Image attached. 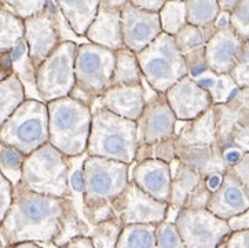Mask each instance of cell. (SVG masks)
Wrapping results in <instances>:
<instances>
[{
  "instance_id": "obj_1",
  "label": "cell",
  "mask_w": 249,
  "mask_h": 248,
  "mask_svg": "<svg viewBox=\"0 0 249 248\" xmlns=\"http://www.w3.org/2000/svg\"><path fill=\"white\" fill-rule=\"evenodd\" d=\"M71 199L35 193L22 184L13 186V200L0 225L8 248L21 243L53 244L71 206Z\"/></svg>"
},
{
  "instance_id": "obj_2",
  "label": "cell",
  "mask_w": 249,
  "mask_h": 248,
  "mask_svg": "<svg viewBox=\"0 0 249 248\" xmlns=\"http://www.w3.org/2000/svg\"><path fill=\"white\" fill-rule=\"evenodd\" d=\"M128 164L97 156L83 161V218L89 225L114 218L112 204L129 182Z\"/></svg>"
},
{
  "instance_id": "obj_3",
  "label": "cell",
  "mask_w": 249,
  "mask_h": 248,
  "mask_svg": "<svg viewBox=\"0 0 249 248\" xmlns=\"http://www.w3.org/2000/svg\"><path fill=\"white\" fill-rule=\"evenodd\" d=\"M92 120L87 154L134 164L138 149L137 121L120 117L98 104L91 106Z\"/></svg>"
},
{
  "instance_id": "obj_4",
  "label": "cell",
  "mask_w": 249,
  "mask_h": 248,
  "mask_svg": "<svg viewBox=\"0 0 249 248\" xmlns=\"http://www.w3.org/2000/svg\"><path fill=\"white\" fill-rule=\"evenodd\" d=\"M49 142L66 157L87 153L92 112L91 106L72 96L47 102Z\"/></svg>"
},
{
  "instance_id": "obj_5",
  "label": "cell",
  "mask_w": 249,
  "mask_h": 248,
  "mask_svg": "<svg viewBox=\"0 0 249 248\" xmlns=\"http://www.w3.org/2000/svg\"><path fill=\"white\" fill-rule=\"evenodd\" d=\"M35 193L71 199L69 157L47 142L25 156L21 182Z\"/></svg>"
},
{
  "instance_id": "obj_6",
  "label": "cell",
  "mask_w": 249,
  "mask_h": 248,
  "mask_svg": "<svg viewBox=\"0 0 249 248\" xmlns=\"http://www.w3.org/2000/svg\"><path fill=\"white\" fill-rule=\"evenodd\" d=\"M113 71L114 51L89 41L81 43L76 50V83L69 96L92 106L98 98L110 87Z\"/></svg>"
},
{
  "instance_id": "obj_7",
  "label": "cell",
  "mask_w": 249,
  "mask_h": 248,
  "mask_svg": "<svg viewBox=\"0 0 249 248\" xmlns=\"http://www.w3.org/2000/svg\"><path fill=\"white\" fill-rule=\"evenodd\" d=\"M143 79L153 91L165 94L169 87L187 76L185 59L178 50L174 36L161 32L137 54Z\"/></svg>"
},
{
  "instance_id": "obj_8",
  "label": "cell",
  "mask_w": 249,
  "mask_h": 248,
  "mask_svg": "<svg viewBox=\"0 0 249 248\" xmlns=\"http://www.w3.org/2000/svg\"><path fill=\"white\" fill-rule=\"evenodd\" d=\"M0 141L24 156L49 142V109L37 99H25L0 128Z\"/></svg>"
},
{
  "instance_id": "obj_9",
  "label": "cell",
  "mask_w": 249,
  "mask_h": 248,
  "mask_svg": "<svg viewBox=\"0 0 249 248\" xmlns=\"http://www.w3.org/2000/svg\"><path fill=\"white\" fill-rule=\"evenodd\" d=\"M216 141L222 154L249 152V88H238L226 102L212 106Z\"/></svg>"
},
{
  "instance_id": "obj_10",
  "label": "cell",
  "mask_w": 249,
  "mask_h": 248,
  "mask_svg": "<svg viewBox=\"0 0 249 248\" xmlns=\"http://www.w3.org/2000/svg\"><path fill=\"white\" fill-rule=\"evenodd\" d=\"M77 43L62 41L36 69V86L43 102L71 95L74 87V57Z\"/></svg>"
},
{
  "instance_id": "obj_11",
  "label": "cell",
  "mask_w": 249,
  "mask_h": 248,
  "mask_svg": "<svg viewBox=\"0 0 249 248\" xmlns=\"http://www.w3.org/2000/svg\"><path fill=\"white\" fill-rule=\"evenodd\" d=\"M174 224L186 248H219L230 236L227 221L220 219L208 210L182 208Z\"/></svg>"
},
{
  "instance_id": "obj_12",
  "label": "cell",
  "mask_w": 249,
  "mask_h": 248,
  "mask_svg": "<svg viewBox=\"0 0 249 248\" xmlns=\"http://www.w3.org/2000/svg\"><path fill=\"white\" fill-rule=\"evenodd\" d=\"M168 208V203L156 200L132 181H129L112 204L113 214L123 226L159 225L167 219Z\"/></svg>"
},
{
  "instance_id": "obj_13",
  "label": "cell",
  "mask_w": 249,
  "mask_h": 248,
  "mask_svg": "<svg viewBox=\"0 0 249 248\" xmlns=\"http://www.w3.org/2000/svg\"><path fill=\"white\" fill-rule=\"evenodd\" d=\"M24 39L28 44L29 57L37 69L59 43H62L58 32V7L55 1L50 0L44 10L24 19Z\"/></svg>"
},
{
  "instance_id": "obj_14",
  "label": "cell",
  "mask_w": 249,
  "mask_h": 248,
  "mask_svg": "<svg viewBox=\"0 0 249 248\" xmlns=\"http://www.w3.org/2000/svg\"><path fill=\"white\" fill-rule=\"evenodd\" d=\"M177 121L165 95L156 93L146 101L143 112L137 120L138 146L156 145L175 136Z\"/></svg>"
},
{
  "instance_id": "obj_15",
  "label": "cell",
  "mask_w": 249,
  "mask_h": 248,
  "mask_svg": "<svg viewBox=\"0 0 249 248\" xmlns=\"http://www.w3.org/2000/svg\"><path fill=\"white\" fill-rule=\"evenodd\" d=\"M120 16L123 44L135 54L147 47L162 32L159 13L138 8L127 1L120 8Z\"/></svg>"
},
{
  "instance_id": "obj_16",
  "label": "cell",
  "mask_w": 249,
  "mask_h": 248,
  "mask_svg": "<svg viewBox=\"0 0 249 248\" xmlns=\"http://www.w3.org/2000/svg\"><path fill=\"white\" fill-rule=\"evenodd\" d=\"M164 95L179 121L194 120L213 106L208 91L189 76L177 81Z\"/></svg>"
},
{
  "instance_id": "obj_17",
  "label": "cell",
  "mask_w": 249,
  "mask_h": 248,
  "mask_svg": "<svg viewBox=\"0 0 249 248\" xmlns=\"http://www.w3.org/2000/svg\"><path fill=\"white\" fill-rule=\"evenodd\" d=\"M215 32H216L215 25L200 28V26L186 24L174 36L178 50L180 51L185 59L189 77L197 79L202 73L208 71V65L205 59V46Z\"/></svg>"
},
{
  "instance_id": "obj_18",
  "label": "cell",
  "mask_w": 249,
  "mask_h": 248,
  "mask_svg": "<svg viewBox=\"0 0 249 248\" xmlns=\"http://www.w3.org/2000/svg\"><path fill=\"white\" fill-rule=\"evenodd\" d=\"M244 47L241 39L231 26L216 29L205 46V59L209 71L229 75Z\"/></svg>"
},
{
  "instance_id": "obj_19",
  "label": "cell",
  "mask_w": 249,
  "mask_h": 248,
  "mask_svg": "<svg viewBox=\"0 0 249 248\" xmlns=\"http://www.w3.org/2000/svg\"><path fill=\"white\" fill-rule=\"evenodd\" d=\"M248 208L249 196L237 176L227 170L220 186L211 194L207 210L217 218L229 221L230 218L242 214Z\"/></svg>"
},
{
  "instance_id": "obj_20",
  "label": "cell",
  "mask_w": 249,
  "mask_h": 248,
  "mask_svg": "<svg viewBox=\"0 0 249 248\" xmlns=\"http://www.w3.org/2000/svg\"><path fill=\"white\" fill-rule=\"evenodd\" d=\"M138 188L156 200L168 203L171 194V166L157 159H147L134 164L131 179Z\"/></svg>"
},
{
  "instance_id": "obj_21",
  "label": "cell",
  "mask_w": 249,
  "mask_h": 248,
  "mask_svg": "<svg viewBox=\"0 0 249 248\" xmlns=\"http://www.w3.org/2000/svg\"><path fill=\"white\" fill-rule=\"evenodd\" d=\"M95 104L127 120L137 121L146 105L143 81L139 86H112L98 98Z\"/></svg>"
},
{
  "instance_id": "obj_22",
  "label": "cell",
  "mask_w": 249,
  "mask_h": 248,
  "mask_svg": "<svg viewBox=\"0 0 249 248\" xmlns=\"http://www.w3.org/2000/svg\"><path fill=\"white\" fill-rule=\"evenodd\" d=\"M177 160L194 170L201 178L211 174H225L229 170L217 144H189L175 142Z\"/></svg>"
},
{
  "instance_id": "obj_23",
  "label": "cell",
  "mask_w": 249,
  "mask_h": 248,
  "mask_svg": "<svg viewBox=\"0 0 249 248\" xmlns=\"http://www.w3.org/2000/svg\"><path fill=\"white\" fill-rule=\"evenodd\" d=\"M86 40L112 51L124 47L121 35L120 8H113L99 3V8L94 21L84 35Z\"/></svg>"
},
{
  "instance_id": "obj_24",
  "label": "cell",
  "mask_w": 249,
  "mask_h": 248,
  "mask_svg": "<svg viewBox=\"0 0 249 248\" xmlns=\"http://www.w3.org/2000/svg\"><path fill=\"white\" fill-rule=\"evenodd\" d=\"M101 0H55V6L79 38H84L94 21Z\"/></svg>"
},
{
  "instance_id": "obj_25",
  "label": "cell",
  "mask_w": 249,
  "mask_h": 248,
  "mask_svg": "<svg viewBox=\"0 0 249 248\" xmlns=\"http://www.w3.org/2000/svg\"><path fill=\"white\" fill-rule=\"evenodd\" d=\"M8 54L11 59L13 73L18 77V80L21 81L26 99L41 101L37 86H36V66L33 65L32 59L29 57V50H28V44L25 39L19 41Z\"/></svg>"
},
{
  "instance_id": "obj_26",
  "label": "cell",
  "mask_w": 249,
  "mask_h": 248,
  "mask_svg": "<svg viewBox=\"0 0 249 248\" xmlns=\"http://www.w3.org/2000/svg\"><path fill=\"white\" fill-rule=\"evenodd\" d=\"M175 168L171 167L172 181H171V194H169V210L179 211L185 207L189 194L201 181V176L180 161H174Z\"/></svg>"
},
{
  "instance_id": "obj_27",
  "label": "cell",
  "mask_w": 249,
  "mask_h": 248,
  "mask_svg": "<svg viewBox=\"0 0 249 248\" xmlns=\"http://www.w3.org/2000/svg\"><path fill=\"white\" fill-rule=\"evenodd\" d=\"M143 81L137 54L127 47L114 51V71H113L112 86H139Z\"/></svg>"
},
{
  "instance_id": "obj_28",
  "label": "cell",
  "mask_w": 249,
  "mask_h": 248,
  "mask_svg": "<svg viewBox=\"0 0 249 248\" xmlns=\"http://www.w3.org/2000/svg\"><path fill=\"white\" fill-rule=\"evenodd\" d=\"M194 80L197 81L198 86L208 91L213 105L226 102L238 90V86L234 83L230 75H217V73H213L209 69Z\"/></svg>"
},
{
  "instance_id": "obj_29",
  "label": "cell",
  "mask_w": 249,
  "mask_h": 248,
  "mask_svg": "<svg viewBox=\"0 0 249 248\" xmlns=\"http://www.w3.org/2000/svg\"><path fill=\"white\" fill-rule=\"evenodd\" d=\"M25 99L24 87L14 73L0 81V128Z\"/></svg>"
},
{
  "instance_id": "obj_30",
  "label": "cell",
  "mask_w": 249,
  "mask_h": 248,
  "mask_svg": "<svg viewBox=\"0 0 249 248\" xmlns=\"http://www.w3.org/2000/svg\"><path fill=\"white\" fill-rule=\"evenodd\" d=\"M24 19L0 4V54H7L24 39Z\"/></svg>"
},
{
  "instance_id": "obj_31",
  "label": "cell",
  "mask_w": 249,
  "mask_h": 248,
  "mask_svg": "<svg viewBox=\"0 0 249 248\" xmlns=\"http://www.w3.org/2000/svg\"><path fill=\"white\" fill-rule=\"evenodd\" d=\"M89 229L91 226L81 218L79 211L73 206V203H71V206L66 210L59 233L53 241V246L56 248H64L74 237L89 236Z\"/></svg>"
},
{
  "instance_id": "obj_32",
  "label": "cell",
  "mask_w": 249,
  "mask_h": 248,
  "mask_svg": "<svg viewBox=\"0 0 249 248\" xmlns=\"http://www.w3.org/2000/svg\"><path fill=\"white\" fill-rule=\"evenodd\" d=\"M157 225H128L123 226L117 248H154Z\"/></svg>"
},
{
  "instance_id": "obj_33",
  "label": "cell",
  "mask_w": 249,
  "mask_h": 248,
  "mask_svg": "<svg viewBox=\"0 0 249 248\" xmlns=\"http://www.w3.org/2000/svg\"><path fill=\"white\" fill-rule=\"evenodd\" d=\"M186 19L187 24L194 26H208L213 25L220 8L216 0H186Z\"/></svg>"
},
{
  "instance_id": "obj_34",
  "label": "cell",
  "mask_w": 249,
  "mask_h": 248,
  "mask_svg": "<svg viewBox=\"0 0 249 248\" xmlns=\"http://www.w3.org/2000/svg\"><path fill=\"white\" fill-rule=\"evenodd\" d=\"M159 18L161 31L169 36H175L187 24L185 1L168 0L159 11Z\"/></svg>"
},
{
  "instance_id": "obj_35",
  "label": "cell",
  "mask_w": 249,
  "mask_h": 248,
  "mask_svg": "<svg viewBox=\"0 0 249 248\" xmlns=\"http://www.w3.org/2000/svg\"><path fill=\"white\" fill-rule=\"evenodd\" d=\"M123 230V224L114 216L91 226L89 237L94 248H117V241Z\"/></svg>"
},
{
  "instance_id": "obj_36",
  "label": "cell",
  "mask_w": 249,
  "mask_h": 248,
  "mask_svg": "<svg viewBox=\"0 0 249 248\" xmlns=\"http://www.w3.org/2000/svg\"><path fill=\"white\" fill-rule=\"evenodd\" d=\"M25 156L17 149L0 141V172L7 178L13 186L21 182V172Z\"/></svg>"
},
{
  "instance_id": "obj_37",
  "label": "cell",
  "mask_w": 249,
  "mask_h": 248,
  "mask_svg": "<svg viewBox=\"0 0 249 248\" xmlns=\"http://www.w3.org/2000/svg\"><path fill=\"white\" fill-rule=\"evenodd\" d=\"M50 0H0V4L14 16L26 19L44 10Z\"/></svg>"
},
{
  "instance_id": "obj_38",
  "label": "cell",
  "mask_w": 249,
  "mask_h": 248,
  "mask_svg": "<svg viewBox=\"0 0 249 248\" xmlns=\"http://www.w3.org/2000/svg\"><path fill=\"white\" fill-rule=\"evenodd\" d=\"M154 248H186L174 222L165 219L156 226V247Z\"/></svg>"
},
{
  "instance_id": "obj_39",
  "label": "cell",
  "mask_w": 249,
  "mask_h": 248,
  "mask_svg": "<svg viewBox=\"0 0 249 248\" xmlns=\"http://www.w3.org/2000/svg\"><path fill=\"white\" fill-rule=\"evenodd\" d=\"M230 26L241 39L249 38V0H241L230 13Z\"/></svg>"
},
{
  "instance_id": "obj_40",
  "label": "cell",
  "mask_w": 249,
  "mask_h": 248,
  "mask_svg": "<svg viewBox=\"0 0 249 248\" xmlns=\"http://www.w3.org/2000/svg\"><path fill=\"white\" fill-rule=\"evenodd\" d=\"M229 75L231 76V79L238 86V88H249V47L245 40L241 53Z\"/></svg>"
},
{
  "instance_id": "obj_41",
  "label": "cell",
  "mask_w": 249,
  "mask_h": 248,
  "mask_svg": "<svg viewBox=\"0 0 249 248\" xmlns=\"http://www.w3.org/2000/svg\"><path fill=\"white\" fill-rule=\"evenodd\" d=\"M211 194H212V192L209 191L208 186L205 184V179L201 178V181L194 188L193 192L189 194L183 208H189V210H205V208L208 207Z\"/></svg>"
},
{
  "instance_id": "obj_42",
  "label": "cell",
  "mask_w": 249,
  "mask_h": 248,
  "mask_svg": "<svg viewBox=\"0 0 249 248\" xmlns=\"http://www.w3.org/2000/svg\"><path fill=\"white\" fill-rule=\"evenodd\" d=\"M13 200V185L0 172V225L7 214Z\"/></svg>"
},
{
  "instance_id": "obj_43",
  "label": "cell",
  "mask_w": 249,
  "mask_h": 248,
  "mask_svg": "<svg viewBox=\"0 0 249 248\" xmlns=\"http://www.w3.org/2000/svg\"><path fill=\"white\" fill-rule=\"evenodd\" d=\"M229 170L233 172L234 175L237 176V179L241 182L245 192L249 196V152L245 153L241 157V160L238 161V163H235Z\"/></svg>"
},
{
  "instance_id": "obj_44",
  "label": "cell",
  "mask_w": 249,
  "mask_h": 248,
  "mask_svg": "<svg viewBox=\"0 0 249 248\" xmlns=\"http://www.w3.org/2000/svg\"><path fill=\"white\" fill-rule=\"evenodd\" d=\"M223 246L225 248H249V229L231 232Z\"/></svg>"
},
{
  "instance_id": "obj_45",
  "label": "cell",
  "mask_w": 249,
  "mask_h": 248,
  "mask_svg": "<svg viewBox=\"0 0 249 248\" xmlns=\"http://www.w3.org/2000/svg\"><path fill=\"white\" fill-rule=\"evenodd\" d=\"M227 225L231 232H240L249 229V208L245 210L240 215H235L227 221Z\"/></svg>"
},
{
  "instance_id": "obj_46",
  "label": "cell",
  "mask_w": 249,
  "mask_h": 248,
  "mask_svg": "<svg viewBox=\"0 0 249 248\" xmlns=\"http://www.w3.org/2000/svg\"><path fill=\"white\" fill-rule=\"evenodd\" d=\"M167 1L168 0H128V3H131L132 6L150 13H159Z\"/></svg>"
},
{
  "instance_id": "obj_47",
  "label": "cell",
  "mask_w": 249,
  "mask_h": 248,
  "mask_svg": "<svg viewBox=\"0 0 249 248\" xmlns=\"http://www.w3.org/2000/svg\"><path fill=\"white\" fill-rule=\"evenodd\" d=\"M13 73L11 69V59H10V54H0V81L4 80Z\"/></svg>"
},
{
  "instance_id": "obj_48",
  "label": "cell",
  "mask_w": 249,
  "mask_h": 248,
  "mask_svg": "<svg viewBox=\"0 0 249 248\" xmlns=\"http://www.w3.org/2000/svg\"><path fill=\"white\" fill-rule=\"evenodd\" d=\"M64 248H94V246L89 236H80L72 239Z\"/></svg>"
},
{
  "instance_id": "obj_49",
  "label": "cell",
  "mask_w": 249,
  "mask_h": 248,
  "mask_svg": "<svg viewBox=\"0 0 249 248\" xmlns=\"http://www.w3.org/2000/svg\"><path fill=\"white\" fill-rule=\"evenodd\" d=\"M223 175L225 174H211L207 178H204L205 179V184L208 186V189L211 192H215L217 188L220 186L222 184V179H223Z\"/></svg>"
},
{
  "instance_id": "obj_50",
  "label": "cell",
  "mask_w": 249,
  "mask_h": 248,
  "mask_svg": "<svg viewBox=\"0 0 249 248\" xmlns=\"http://www.w3.org/2000/svg\"><path fill=\"white\" fill-rule=\"evenodd\" d=\"M216 1L222 13H229L230 14V13H233L234 8L240 4L241 0H216Z\"/></svg>"
},
{
  "instance_id": "obj_51",
  "label": "cell",
  "mask_w": 249,
  "mask_h": 248,
  "mask_svg": "<svg viewBox=\"0 0 249 248\" xmlns=\"http://www.w3.org/2000/svg\"><path fill=\"white\" fill-rule=\"evenodd\" d=\"M215 28L216 29H222V28H226V26H230V14L229 13H222L217 16L216 21H215Z\"/></svg>"
},
{
  "instance_id": "obj_52",
  "label": "cell",
  "mask_w": 249,
  "mask_h": 248,
  "mask_svg": "<svg viewBox=\"0 0 249 248\" xmlns=\"http://www.w3.org/2000/svg\"><path fill=\"white\" fill-rule=\"evenodd\" d=\"M128 0H102L101 3H104L105 6L113 8H121Z\"/></svg>"
},
{
  "instance_id": "obj_53",
  "label": "cell",
  "mask_w": 249,
  "mask_h": 248,
  "mask_svg": "<svg viewBox=\"0 0 249 248\" xmlns=\"http://www.w3.org/2000/svg\"><path fill=\"white\" fill-rule=\"evenodd\" d=\"M10 248H44L41 244H37V243H21V244H17V246H13Z\"/></svg>"
},
{
  "instance_id": "obj_54",
  "label": "cell",
  "mask_w": 249,
  "mask_h": 248,
  "mask_svg": "<svg viewBox=\"0 0 249 248\" xmlns=\"http://www.w3.org/2000/svg\"><path fill=\"white\" fill-rule=\"evenodd\" d=\"M0 248H8L6 244H4V240H3V237H1V233H0Z\"/></svg>"
},
{
  "instance_id": "obj_55",
  "label": "cell",
  "mask_w": 249,
  "mask_h": 248,
  "mask_svg": "<svg viewBox=\"0 0 249 248\" xmlns=\"http://www.w3.org/2000/svg\"><path fill=\"white\" fill-rule=\"evenodd\" d=\"M175 1H186V0H175Z\"/></svg>"
},
{
  "instance_id": "obj_56",
  "label": "cell",
  "mask_w": 249,
  "mask_h": 248,
  "mask_svg": "<svg viewBox=\"0 0 249 248\" xmlns=\"http://www.w3.org/2000/svg\"><path fill=\"white\" fill-rule=\"evenodd\" d=\"M101 1H102V0H101Z\"/></svg>"
}]
</instances>
